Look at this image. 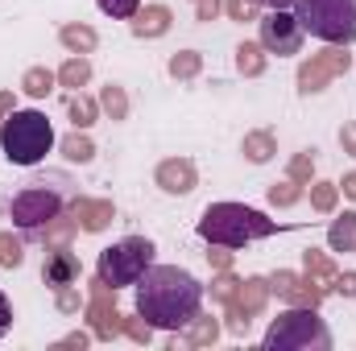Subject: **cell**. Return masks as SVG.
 Returning <instances> with one entry per match:
<instances>
[{
    "label": "cell",
    "mask_w": 356,
    "mask_h": 351,
    "mask_svg": "<svg viewBox=\"0 0 356 351\" xmlns=\"http://www.w3.org/2000/svg\"><path fill=\"white\" fill-rule=\"evenodd\" d=\"M232 62H236V75H245V79H261L269 71V50L261 42H241L236 50H232Z\"/></svg>",
    "instance_id": "19"
},
{
    "label": "cell",
    "mask_w": 356,
    "mask_h": 351,
    "mask_svg": "<svg viewBox=\"0 0 356 351\" xmlns=\"http://www.w3.org/2000/svg\"><path fill=\"white\" fill-rule=\"evenodd\" d=\"M302 194H307V186H298V182H290V178H282V182H273L266 190V198H269V207H294V203H302Z\"/></svg>",
    "instance_id": "32"
},
{
    "label": "cell",
    "mask_w": 356,
    "mask_h": 351,
    "mask_svg": "<svg viewBox=\"0 0 356 351\" xmlns=\"http://www.w3.org/2000/svg\"><path fill=\"white\" fill-rule=\"evenodd\" d=\"M71 211H75V219H79V232H88V236L108 232L112 219H116L112 198H91V194H75V198H71Z\"/></svg>",
    "instance_id": "15"
},
{
    "label": "cell",
    "mask_w": 356,
    "mask_h": 351,
    "mask_svg": "<svg viewBox=\"0 0 356 351\" xmlns=\"http://www.w3.org/2000/svg\"><path fill=\"white\" fill-rule=\"evenodd\" d=\"M286 178H290V182H298V186H311V182H315V149L294 153V157L286 162Z\"/></svg>",
    "instance_id": "33"
},
{
    "label": "cell",
    "mask_w": 356,
    "mask_h": 351,
    "mask_svg": "<svg viewBox=\"0 0 356 351\" xmlns=\"http://www.w3.org/2000/svg\"><path fill=\"white\" fill-rule=\"evenodd\" d=\"M95 4H99V12L112 17V21H129V17L141 8V0H95Z\"/></svg>",
    "instance_id": "39"
},
{
    "label": "cell",
    "mask_w": 356,
    "mask_h": 351,
    "mask_svg": "<svg viewBox=\"0 0 356 351\" xmlns=\"http://www.w3.org/2000/svg\"><path fill=\"white\" fill-rule=\"evenodd\" d=\"M13 108H17V95H13V91H0V124H4V116H8Z\"/></svg>",
    "instance_id": "47"
},
{
    "label": "cell",
    "mask_w": 356,
    "mask_h": 351,
    "mask_svg": "<svg viewBox=\"0 0 356 351\" xmlns=\"http://www.w3.org/2000/svg\"><path fill=\"white\" fill-rule=\"evenodd\" d=\"M257 29H261V37H257V42L266 46L269 54H277V58L298 54V50H302V42H307V33H302L298 17H294L290 8H269V12H261Z\"/></svg>",
    "instance_id": "10"
},
{
    "label": "cell",
    "mask_w": 356,
    "mask_h": 351,
    "mask_svg": "<svg viewBox=\"0 0 356 351\" xmlns=\"http://www.w3.org/2000/svg\"><path fill=\"white\" fill-rule=\"evenodd\" d=\"M88 83H91V58H88V54H71V58L58 67V87L83 91Z\"/></svg>",
    "instance_id": "27"
},
{
    "label": "cell",
    "mask_w": 356,
    "mask_h": 351,
    "mask_svg": "<svg viewBox=\"0 0 356 351\" xmlns=\"http://www.w3.org/2000/svg\"><path fill=\"white\" fill-rule=\"evenodd\" d=\"M336 186H340V190H344V198H353V203H356V170H348V174L340 178V182H336Z\"/></svg>",
    "instance_id": "46"
},
{
    "label": "cell",
    "mask_w": 356,
    "mask_h": 351,
    "mask_svg": "<svg viewBox=\"0 0 356 351\" xmlns=\"http://www.w3.org/2000/svg\"><path fill=\"white\" fill-rule=\"evenodd\" d=\"M95 339L91 331H71V335H63V339H54V351H83Z\"/></svg>",
    "instance_id": "41"
},
{
    "label": "cell",
    "mask_w": 356,
    "mask_h": 351,
    "mask_svg": "<svg viewBox=\"0 0 356 351\" xmlns=\"http://www.w3.org/2000/svg\"><path fill=\"white\" fill-rule=\"evenodd\" d=\"M129 29H133V37H137V42H158V37H166V33L175 29V8H170V4H162V0L141 4V8L129 17Z\"/></svg>",
    "instance_id": "13"
},
{
    "label": "cell",
    "mask_w": 356,
    "mask_h": 351,
    "mask_svg": "<svg viewBox=\"0 0 356 351\" xmlns=\"http://www.w3.org/2000/svg\"><path fill=\"white\" fill-rule=\"evenodd\" d=\"M302 273L315 277L319 285H332L336 273H340V264L332 261V248H327V252H323V248H302Z\"/></svg>",
    "instance_id": "22"
},
{
    "label": "cell",
    "mask_w": 356,
    "mask_h": 351,
    "mask_svg": "<svg viewBox=\"0 0 356 351\" xmlns=\"http://www.w3.org/2000/svg\"><path fill=\"white\" fill-rule=\"evenodd\" d=\"M353 257H356V244H353Z\"/></svg>",
    "instance_id": "50"
},
{
    "label": "cell",
    "mask_w": 356,
    "mask_h": 351,
    "mask_svg": "<svg viewBox=\"0 0 356 351\" xmlns=\"http://www.w3.org/2000/svg\"><path fill=\"white\" fill-rule=\"evenodd\" d=\"M340 149H344L348 157H356V124H344V128H340Z\"/></svg>",
    "instance_id": "45"
},
{
    "label": "cell",
    "mask_w": 356,
    "mask_h": 351,
    "mask_svg": "<svg viewBox=\"0 0 356 351\" xmlns=\"http://www.w3.org/2000/svg\"><path fill=\"white\" fill-rule=\"evenodd\" d=\"M336 207H340V186L315 178V182H311V211H319V215H336Z\"/></svg>",
    "instance_id": "31"
},
{
    "label": "cell",
    "mask_w": 356,
    "mask_h": 351,
    "mask_svg": "<svg viewBox=\"0 0 356 351\" xmlns=\"http://www.w3.org/2000/svg\"><path fill=\"white\" fill-rule=\"evenodd\" d=\"M266 8H294V0H261Z\"/></svg>",
    "instance_id": "48"
},
{
    "label": "cell",
    "mask_w": 356,
    "mask_h": 351,
    "mask_svg": "<svg viewBox=\"0 0 356 351\" xmlns=\"http://www.w3.org/2000/svg\"><path fill=\"white\" fill-rule=\"evenodd\" d=\"M166 75H170V79H178V83L199 79V75H203V54H199V50H178V54H170Z\"/></svg>",
    "instance_id": "28"
},
{
    "label": "cell",
    "mask_w": 356,
    "mask_h": 351,
    "mask_svg": "<svg viewBox=\"0 0 356 351\" xmlns=\"http://www.w3.org/2000/svg\"><path fill=\"white\" fill-rule=\"evenodd\" d=\"M273 232H286L277 219H269L266 211L245 207V203H211L199 215V240L203 244H224V248H245L257 244Z\"/></svg>",
    "instance_id": "2"
},
{
    "label": "cell",
    "mask_w": 356,
    "mask_h": 351,
    "mask_svg": "<svg viewBox=\"0 0 356 351\" xmlns=\"http://www.w3.org/2000/svg\"><path fill=\"white\" fill-rule=\"evenodd\" d=\"M249 327H253V318H249L236 302H224V331L241 339V335H249Z\"/></svg>",
    "instance_id": "38"
},
{
    "label": "cell",
    "mask_w": 356,
    "mask_h": 351,
    "mask_svg": "<svg viewBox=\"0 0 356 351\" xmlns=\"http://www.w3.org/2000/svg\"><path fill=\"white\" fill-rule=\"evenodd\" d=\"M220 331H224V323L220 318H211V314H195L186 327H178V331H170V348H211L216 339H220Z\"/></svg>",
    "instance_id": "16"
},
{
    "label": "cell",
    "mask_w": 356,
    "mask_h": 351,
    "mask_svg": "<svg viewBox=\"0 0 356 351\" xmlns=\"http://www.w3.org/2000/svg\"><path fill=\"white\" fill-rule=\"evenodd\" d=\"M75 236H79V219H75V211L67 207L63 215H54L50 223H42L29 240H38V244H46V248H71Z\"/></svg>",
    "instance_id": "17"
},
{
    "label": "cell",
    "mask_w": 356,
    "mask_h": 351,
    "mask_svg": "<svg viewBox=\"0 0 356 351\" xmlns=\"http://www.w3.org/2000/svg\"><path fill=\"white\" fill-rule=\"evenodd\" d=\"M348 71H353V50L348 46H323L319 54H311V58L298 62L294 87H298V95H319V91H327Z\"/></svg>",
    "instance_id": "8"
},
{
    "label": "cell",
    "mask_w": 356,
    "mask_h": 351,
    "mask_svg": "<svg viewBox=\"0 0 356 351\" xmlns=\"http://www.w3.org/2000/svg\"><path fill=\"white\" fill-rule=\"evenodd\" d=\"M0 264H4V268H21V264H25V236L0 232Z\"/></svg>",
    "instance_id": "36"
},
{
    "label": "cell",
    "mask_w": 356,
    "mask_h": 351,
    "mask_svg": "<svg viewBox=\"0 0 356 351\" xmlns=\"http://www.w3.org/2000/svg\"><path fill=\"white\" fill-rule=\"evenodd\" d=\"M220 12H224V0H195V21H199V25L216 21Z\"/></svg>",
    "instance_id": "43"
},
{
    "label": "cell",
    "mask_w": 356,
    "mask_h": 351,
    "mask_svg": "<svg viewBox=\"0 0 356 351\" xmlns=\"http://www.w3.org/2000/svg\"><path fill=\"white\" fill-rule=\"evenodd\" d=\"M54 87H58V71H50V67H29V71L21 75V91H25L29 99H46Z\"/></svg>",
    "instance_id": "29"
},
{
    "label": "cell",
    "mask_w": 356,
    "mask_h": 351,
    "mask_svg": "<svg viewBox=\"0 0 356 351\" xmlns=\"http://www.w3.org/2000/svg\"><path fill=\"white\" fill-rule=\"evenodd\" d=\"M232 261H236V248L207 244V264H211V273H216V268H232Z\"/></svg>",
    "instance_id": "40"
},
{
    "label": "cell",
    "mask_w": 356,
    "mask_h": 351,
    "mask_svg": "<svg viewBox=\"0 0 356 351\" xmlns=\"http://www.w3.org/2000/svg\"><path fill=\"white\" fill-rule=\"evenodd\" d=\"M356 244V211H344L327 223V248L332 252H353Z\"/></svg>",
    "instance_id": "26"
},
{
    "label": "cell",
    "mask_w": 356,
    "mask_h": 351,
    "mask_svg": "<svg viewBox=\"0 0 356 351\" xmlns=\"http://www.w3.org/2000/svg\"><path fill=\"white\" fill-rule=\"evenodd\" d=\"M269 293L277 302H286V306H311V310H319L323 298H327V285H319L315 277L294 273V268H273L269 273Z\"/></svg>",
    "instance_id": "11"
},
{
    "label": "cell",
    "mask_w": 356,
    "mask_h": 351,
    "mask_svg": "<svg viewBox=\"0 0 356 351\" xmlns=\"http://www.w3.org/2000/svg\"><path fill=\"white\" fill-rule=\"evenodd\" d=\"M8 327H13V302H8L4 289H0V339L8 335Z\"/></svg>",
    "instance_id": "44"
},
{
    "label": "cell",
    "mask_w": 356,
    "mask_h": 351,
    "mask_svg": "<svg viewBox=\"0 0 356 351\" xmlns=\"http://www.w3.org/2000/svg\"><path fill=\"white\" fill-rule=\"evenodd\" d=\"M58 42H63L67 54H91L99 46V33L88 21H67V25H58Z\"/></svg>",
    "instance_id": "20"
},
{
    "label": "cell",
    "mask_w": 356,
    "mask_h": 351,
    "mask_svg": "<svg viewBox=\"0 0 356 351\" xmlns=\"http://www.w3.org/2000/svg\"><path fill=\"white\" fill-rule=\"evenodd\" d=\"M71 182L67 174H46V178H33L29 186H21L17 194H13V203H8V219H13V228L29 240L42 223H50L54 215H63L67 207H71Z\"/></svg>",
    "instance_id": "3"
},
{
    "label": "cell",
    "mask_w": 356,
    "mask_h": 351,
    "mask_svg": "<svg viewBox=\"0 0 356 351\" xmlns=\"http://www.w3.org/2000/svg\"><path fill=\"white\" fill-rule=\"evenodd\" d=\"M133 289H137V314H145L154 331H166V335L186 327L203 310V298H207L199 277L178 264H149Z\"/></svg>",
    "instance_id": "1"
},
{
    "label": "cell",
    "mask_w": 356,
    "mask_h": 351,
    "mask_svg": "<svg viewBox=\"0 0 356 351\" xmlns=\"http://www.w3.org/2000/svg\"><path fill=\"white\" fill-rule=\"evenodd\" d=\"M327 293H340V298H356V268H348V273H336V281L327 285Z\"/></svg>",
    "instance_id": "42"
},
{
    "label": "cell",
    "mask_w": 356,
    "mask_h": 351,
    "mask_svg": "<svg viewBox=\"0 0 356 351\" xmlns=\"http://www.w3.org/2000/svg\"><path fill=\"white\" fill-rule=\"evenodd\" d=\"M67 116H71L75 128H91L104 112H99V99H95V95H88V91H71V99H67Z\"/></svg>",
    "instance_id": "25"
},
{
    "label": "cell",
    "mask_w": 356,
    "mask_h": 351,
    "mask_svg": "<svg viewBox=\"0 0 356 351\" xmlns=\"http://www.w3.org/2000/svg\"><path fill=\"white\" fill-rule=\"evenodd\" d=\"M191 4H195V0H191Z\"/></svg>",
    "instance_id": "51"
},
{
    "label": "cell",
    "mask_w": 356,
    "mask_h": 351,
    "mask_svg": "<svg viewBox=\"0 0 356 351\" xmlns=\"http://www.w3.org/2000/svg\"><path fill=\"white\" fill-rule=\"evenodd\" d=\"M290 12L298 17L302 33H311L327 46L356 42V0H294Z\"/></svg>",
    "instance_id": "6"
},
{
    "label": "cell",
    "mask_w": 356,
    "mask_h": 351,
    "mask_svg": "<svg viewBox=\"0 0 356 351\" xmlns=\"http://www.w3.org/2000/svg\"><path fill=\"white\" fill-rule=\"evenodd\" d=\"M154 186L162 190V194H191L195 186H199V170H195V162L191 157H162L158 162V170H154Z\"/></svg>",
    "instance_id": "12"
},
{
    "label": "cell",
    "mask_w": 356,
    "mask_h": 351,
    "mask_svg": "<svg viewBox=\"0 0 356 351\" xmlns=\"http://www.w3.org/2000/svg\"><path fill=\"white\" fill-rule=\"evenodd\" d=\"M236 289H241V277H236L232 268H216V273H211V281L203 285V293H207L216 306L232 302V298H236Z\"/></svg>",
    "instance_id": "30"
},
{
    "label": "cell",
    "mask_w": 356,
    "mask_h": 351,
    "mask_svg": "<svg viewBox=\"0 0 356 351\" xmlns=\"http://www.w3.org/2000/svg\"><path fill=\"white\" fill-rule=\"evenodd\" d=\"M83 306H88V293H79V285H63V289H54V310H58V314L75 318V314H83Z\"/></svg>",
    "instance_id": "34"
},
{
    "label": "cell",
    "mask_w": 356,
    "mask_h": 351,
    "mask_svg": "<svg viewBox=\"0 0 356 351\" xmlns=\"http://www.w3.org/2000/svg\"><path fill=\"white\" fill-rule=\"evenodd\" d=\"M353 67H356V54H353Z\"/></svg>",
    "instance_id": "49"
},
{
    "label": "cell",
    "mask_w": 356,
    "mask_h": 351,
    "mask_svg": "<svg viewBox=\"0 0 356 351\" xmlns=\"http://www.w3.org/2000/svg\"><path fill=\"white\" fill-rule=\"evenodd\" d=\"M58 149H63V157H67L71 166H88V162H95V141L88 137V128L67 132V137L58 141Z\"/></svg>",
    "instance_id": "24"
},
{
    "label": "cell",
    "mask_w": 356,
    "mask_h": 351,
    "mask_svg": "<svg viewBox=\"0 0 356 351\" xmlns=\"http://www.w3.org/2000/svg\"><path fill=\"white\" fill-rule=\"evenodd\" d=\"M261 0H224V17L228 21H236V25H245V21H261Z\"/></svg>",
    "instance_id": "37"
},
{
    "label": "cell",
    "mask_w": 356,
    "mask_h": 351,
    "mask_svg": "<svg viewBox=\"0 0 356 351\" xmlns=\"http://www.w3.org/2000/svg\"><path fill=\"white\" fill-rule=\"evenodd\" d=\"M83 318H88V331L99 343H112L120 335V306H116V289L104 285L99 277L88 281V306H83Z\"/></svg>",
    "instance_id": "9"
},
{
    "label": "cell",
    "mask_w": 356,
    "mask_h": 351,
    "mask_svg": "<svg viewBox=\"0 0 356 351\" xmlns=\"http://www.w3.org/2000/svg\"><path fill=\"white\" fill-rule=\"evenodd\" d=\"M269 298H273V293H269V277H257V273H253V277H241V289H236L232 302H236L249 318H257V314H266Z\"/></svg>",
    "instance_id": "18"
},
{
    "label": "cell",
    "mask_w": 356,
    "mask_h": 351,
    "mask_svg": "<svg viewBox=\"0 0 356 351\" xmlns=\"http://www.w3.org/2000/svg\"><path fill=\"white\" fill-rule=\"evenodd\" d=\"M0 149L13 166H38L50 149H54V128L50 120L38 112V108H25V112H8L4 124H0Z\"/></svg>",
    "instance_id": "4"
},
{
    "label": "cell",
    "mask_w": 356,
    "mask_h": 351,
    "mask_svg": "<svg viewBox=\"0 0 356 351\" xmlns=\"http://www.w3.org/2000/svg\"><path fill=\"white\" fill-rule=\"evenodd\" d=\"M154 252H158V248H154L149 236H124V240H116V244H108V248L99 252L95 277H99L104 285H112V289L137 285L141 273L154 264Z\"/></svg>",
    "instance_id": "7"
},
{
    "label": "cell",
    "mask_w": 356,
    "mask_h": 351,
    "mask_svg": "<svg viewBox=\"0 0 356 351\" xmlns=\"http://www.w3.org/2000/svg\"><path fill=\"white\" fill-rule=\"evenodd\" d=\"M241 153H245V162H253V166L273 162V153H277L273 128H253V132H245V137H241Z\"/></svg>",
    "instance_id": "21"
},
{
    "label": "cell",
    "mask_w": 356,
    "mask_h": 351,
    "mask_svg": "<svg viewBox=\"0 0 356 351\" xmlns=\"http://www.w3.org/2000/svg\"><path fill=\"white\" fill-rule=\"evenodd\" d=\"M261 351H332V331L311 306L282 310L261 335Z\"/></svg>",
    "instance_id": "5"
},
{
    "label": "cell",
    "mask_w": 356,
    "mask_h": 351,
    "mask_svg": "<svg viewBox=\"0 0 356 351\" xmlns=\"http://www.w3.org/2000/svg\"><path fill=\"white\" fill-rule=\"evenodd\" d=\"M79 277H83V264H79V257H75L71 248H46L42 281H46V289H50V293H54V289H63V285H79Z\"/></svg>",
    "instance_id": "14"
},
{
    "label": "cell",
    "mask_w": 356,
    "mask_h": 351,
    "mask_svg": "<svg viewBox=\"0 0 356 351\" xmlns=\"http://www.w3.org/2000/svg\"><path fill=\"white\" fill-rule=\"evenodd\" d=\"M120 335L145 348V343H154V323H149L145 314H124V318H120Z\"/></svg>",
    "instance_id": "35"
},
{
    "label": "cell",
    "mask_w": 356,
    "mask_h": 351,
    "mask_svg": "<svg viewBox=\"0 0 356 351\" xmlns=\"http://www.w3.org/2000/svg\"><path fill=\"white\" fill-rule=\"evenodd\" d=\"M95 99H99V112H104V120H112V124L129 120V91L120 87V83H104Z\"/></svg>",
    "instance_id": "23"
}]
</instances>
